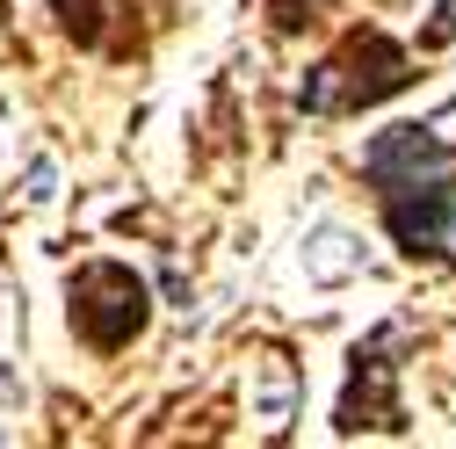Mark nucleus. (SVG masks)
<instances>
[{
	"label": "nucleus",
	"mask_w": 456,
	"mask_h": 449,
	"mask_svg": "<svg viewBox=\"0 0 456 449\" xmlns=\"http://www.w3.org/2000/svg\"><path fill=\"white\" fill-rule=\"evenodd\" d=\"M362 182L377 189L398 254L435 261L456 240V145L428 124H391L362 145Z\"/></svg>",
	"instance_id": "nucleus-1"
},
{
	"label": "nucleus",
	"mask_w": 456,
	"mask_h": 449,
	"mask_svg": "<svg viewBox=\"0 0 456 449\" xmlns=\"http://www.w3.org/2000/svg\"><path fill=\"white\" fill-rule=\"evenodd\" d=\"M420 73H413V51L398 44L391 29L362 22L333 44V59H319L297 87V102L312 109V117H362V109L391 102V94H406Z\"/></svg>",
	"instance_id": "nucleus-2"
},
{
	"label": "nucleus",
	"mask_w": 456,
	"mask_h": 449,
	"mask_svg": "<svg viewBox=\"0 0 456 449\" xmlns=\"http://www.w3.org/2000/svg\"><path fill=\"white\" fill-rule=\"evenodd\" d=\"M66 319L94 355H124L138 333L152 326V290L145 275L124 261H80L66 275Z\"/></svg>",
	"instance_id": "nucleus-3"
},
{
	"label": "nucleus",
	"mask_w": 456,
	"mask_h": 449,
	"mask_svg": "<svg viewBox=\"0 0 456 449\" xmlns=\"http://www.w3.org/2000/svg\"><path fill=\"white\" fill-rule=\"evenodd\" d=\"M391 348H398V326H377L370 341L355 348L348 391H340V413H333L340 435H355V428H406V406H398V391H391V377H398Z\"/></svg>",
	"instance_id": "nucleus-4"
},
{
	"label": "nucleus",
	"mask_w": 456,
	"mask_h": 449,
	"mask_svg": "<svg viewBox=\"0 0 456 449\" xmlns=\"http://www.w3.org/2000/svg\"><path fill=\"white\" fill-rule=\"evenodd\" d=\"M261 15H268L275 37H305V29H319L333 15V0H261Z\"/></svg>",
	"instance_id": "nucleus-5"
},
{
	"label": "nucleus",
	"mask_w": 456,
	"mask_h": 449,
	"mask_svg": "<svg viewBox=\"0 0 456 449\" xmlns=\"http://www.w3.org/2000/svg\"><path fill=\"white\" fill-rule=\"evenodd\" d=\"M51 8H59V29L80 51H102V0H51Z\"/></svg>",
	"instance_id": "nucleus-6"
},
{
	"label": "nucleus",
	"mask_w": 456,
	"mask_h": 449,
	"mask_svg": "<svg viewBox=\"0 0 456 449\" xmlns=\"http://www.w3.org/2000/svg\"><path fill=\"white\" fill-rule=\"evenodd\" d=\"M435 15H442V22H435V44H449V37H456V22H449V0H435Z\"/></svg>",
	"instance_id": "nucleus-7"
}]
</instances>
